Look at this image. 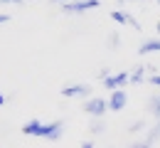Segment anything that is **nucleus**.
I'll use <instances>...</instances> for the list:
<instances>
[{"mask_svg":"<svg viewBox=\"0 0 160 148\" xmlns=\"http://www.w3.org/2000/svg\"><path fill=\"white\" fill-rule=\"evenodd\" d=\"M22 133L25 136H40V138H47V141H59L64 136V121H49V124H42L40 119H32L22 126Z\"/></svg>","mask_w":160,"mask_h":148,"instance_id":"obj_1","label":"nucleus"},{"mask_svg":"<svg viewBox=\"0 0 160 148\" xmlns=\"http://www.w3.org/2000/svg\"><path fill=\"white\" fill-rule=\"evenodd\" d=\"M101 0H69V3H62V13L67 15H79V13H86V10H94L99 8Z\"/></svg>","mask_w":160,"mask_h":148,"instance_id":"obj_2","label":"nucleus"},{"mask_svg":"<svg viewBox=\"0 0 160 148\" xmlns=\"http://www.w3.org/2000/svg\"><path fill=\"white\" fill-rule=\"evenodd\" d=\"M84 111H86L91 119H103L106 111H108V99H101V96L84 99Z\"/></svg>","mask_w":160,"mask_h":148,"instance_id":"obj_3","label":"nucleus"},{"mask_svg":"<svg viewBox=\"0 0 160 148\" xmlns=\"http://www.w3.org/2000/svg\"><path fill=\"white\" fill-rule=\"evenodd\" d=\"M126 84H131V72H118V74H108L103 79V86L108 91H116V89H123Z\"/></svg>","mask_w":160,"mask_h":148,"instance_id":"obj_4","label":"nucleus"},{"mask_svg":"<svg viewBox=\"0 0 160 148\" xmlns=\"http://www.w3.org/2000/svg\"><path fill=\"white\" fill-rule=\"evenodd\" d=\"M64 99H86L91 94V84H69L59 91Z\"/></svg>","mask_w":160,"mask_h":148,"instance_id":"obj_5","label":"nucleus"},{"mask_svg":"<svg viewBox=\"0 0 160 148\" xmlns=\"http://www.w3.org/2000/svg\"><path fill=\"white\" fill-rule=\"evenodd\" d=\"M126 104H128V94H126V89L111 91V96H108V111H123Z\"/></svg>","mask_w":160,"mask_h":148,"instance_id":"obj_6","label":"nucleus"},{"mask_svg":"<svg viewBox=\"0 0 160 148\" xmlns=\"http://www.w3.org/2000/svg\"><path fill=\"white\" fill-rule=\"evenodd\" d=\"M111 20H113V22H118V25H131L133 30H138V32H140V22L136 20L133 15L123 13V10H113V13H111Z\"/></svg>","mask_w":160,"mask_h":148,"instance_id":"obj_7","label":"nucleus"},{"mask_svg":"<svg viewBox=\"0 0 160 148\" xmlns=\"http://www.w3.org/2000/svg\"><path fill=\"white\" fill-rule=\"evenodd\" d=\"M150 52H160V37H150L138 47V54H150Z\"/></svg>","mask_w":160,"mask_h":148,"instance_id":"obj_8","label":"nucleus"},{"mask_svg":"<svg viewBox=\"0 0 160 148\" xmlns=\"http://www.w3.org/2000/svg\"><path fill=\"white\" fill-rule=\"evenodd\" d=\"M148 111L153 114L155 121H160V91H158V94H153V96L148 99Z\"/></svg>","mask_w":160,"mask_h":148,"instance_id":"obj_9","label":"nucleus"},{"mask_svg":"<svg viewBox=\"0 0 160 148\" xmlns=\"http://www.w3.org/2000/svg\"><path fill=\"white\" fill-rule=\"evenodd\" d=\"M145 72H148V69H145L143 64H138V67H136V69L131 72V84H143V82H148Z\"/></svg>","mask_w":160,"mask_h":148,"instance_id":"obj_10","label":"nucleus"},{"mask_svg":"<svg viewBox=\"0 0 160 148\" xmlns=\"http://www.w3.org/2000/svg\"><path fill=\"white\" fill-rule=\"evenodd\" d=\"M145 141H148L150 146H153L155 141H160V121H155V126H153L148 133H145Z\"/></svg>","mask_w":160,"mask_h":148,"instance_id":"obj_11","label":"nucleus"},{"mask_svg":"<svg viewBox=\"0 0 160 148\" xmlns=\"http://www.w3.org/2000/svg\"><path fill=\"white\" fill-rule=\"evenodd\" d=\"M106 131V121L103 119H94L91 121V133H103Z\"/></svg>","mask_w":160,"mask_h":148,"instance_id":"obj_12","label":"nucleus"},{"mask_svg":"<svg viewBox=\"0 0 160 148\" xmlns=\"http://www.w3.org/2000/svg\"><path fill=\"white\" fill-rule=\"evenodd\" d=\"M140 128H145V121H136V124H131V128H128V133H138Z\"/></svg>","mask_w":160,"mask_h":148,"instance_id":"obj_13","label":"nucleus"},{"mask_svg":"<svg viewBox=\"0 0 160 148\" xmlns=\"http://www.w3.org/2000/svg\"><path fill=\"white\" fill-rule=\"evenodd\" d=\"M148 84L160 86V74H148Z\"/></svg>","mask_w":160,"mask_h":148,"instance_id":"obj_14","label":"nucleus"},{"mask_svg":"<svg viewBox=\"0 0 160 148\" xmlns=\"http://www.w3.org/2000/svg\"><path fill=\"white\" fill-rule=\"evenodd\" d=\"M128 148H150V143L148 141H136V143H131Z\"/></svg>","mask_w":160,"mask_h":148,"instance_id":"obj_15","label":"nucleus"},{"mask_svg":"<svg viewBox=\"0 0 160 148\" xmlns=\"http://www.w3.org/2000/svg\"><path fill=\"white\" fill-rule=\"evenodd\" d=\"M108 74H111V69H101V72H99V79H101V82H103V79H106Z\"/></svg>","mask_w":160,"mask_h":148,"instance_id":"obj_16","label":"nucleus"},{"mask_svg":"<svg viewBox=\"0 0 160 148\" xmlns=\"http://www.w3.org/2000/svg\"><path fill=\"white\" fill-rule=\"evenodd\" d=\"M108 44H111V47H116V44H118V35H111V40H108Z\"/></svg>","mask_w":160,"mask_h":148,"instance_id":"obj_17","label":"nucleus"},{"mask_svg":"<svg viewBox=\"0 0 160 148\" xmlns=\"http://www.w3.org/2000/svg\"><path fill=\"white\" fill-rule=\"evenodd\" d=\"M2 22H10V15H8V13H2V15H0V25H2Z\"/></svg>","mask_w":160,"mask_h":148,"instance_id":"obj_18","label":"nucleus"},{"mask_svg":"<svg viewBox=\"0 0 160 148\" xmlns=\"http://www.w3.org/2000/svg\"><path fill=\"white\" fill-rule=\"evenodd\" d=\"M81 148H94V143H91V141H84V143H81Z\"/></svg>","mask_w":160,"mask_h":148,"instance_id":"obj_19","label":"nucleus"},{"mask_svg":"<svg viewBox=\"0 0 160 148\" xmlns=\"http://www.w3.org/2000/svg\"><path fill=\"white\" fill-rule=\"evenodd\" d=\"M0 3H25V0H0Z\"/></svg>","mask_w":160,"mask_h":148,"instance_id":"obj_20","label":"nucleus"},{"mask_svg":"<svg viewBox=\"0 0 160 148\" xmlns=\"http://www.w3.org/2000/svg\"><path fill=\"white\" fill-rule=\"evenodd\" d=\"M5 104V96H2V91H0V106Z\"/></svg>","mask_w":160,"mask_h":148,"instance_id":"obj_21","label":"nucleus"},{"mask_svg":"<svg viewBox=\"0 0 160 148\" xmlns=\"http://www.w3.org/2000/svg\"><path fill=\"white\" fill-rule=\"evenodd\" d=\"M52 3H59V5H62V3H69V0H52Z\"/></svg>","mask_w":160,"mask_h":148,"instance_id":"obj_22","label":"nucleus"},{"mask_svg":"<svg viewBox=\"0 0 160 148\" xmlns=\"http://www.w3.org/2000/svg\"><path fill=\"white\" fill-rule=\"evenodd\" d=\"M155 30H158V32H160V22H158V25H155Z\"/></svg>","mask_w":160,"mask_h":148,"instance_id":"obj_23","label":"nucleus"},{"mask_svg":"<svg viewBox=\"0 0 160 148\" xmlns=\"http://www.w3.org/2000/svg\"><path fill=\"white\" fill-rule=\"evenodd\" d=\"M158 3H160V0H158Z\"/></svg>","mask_w":160,"mask_h":148,"instance_id":"obj_24","label":"nucleus"}]
</instances>
